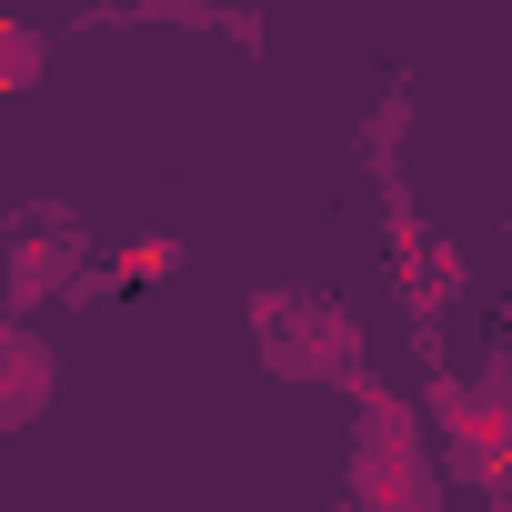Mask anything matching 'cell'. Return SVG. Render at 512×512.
Listing matches in <instances>:
<instances>
[{
    "label": "cell",
    "instance_id": "1",
    "mask_svg": "<svg viewBox=\"0 0 512 512\" xmlns=\"http://www.w3.org/2000/svg\"><path fill=\"white\" fill-rule=\"evenodd\" d=\"M432 432L402 412V402H372L362 412V442H352V502L362 512H432Z\"/></svg>",
    "mask_w": 512,
    "mask_h": 512
},
{
    "label": "cell",
    "instance_id": "2",
    "mask_svg": "<svg viewBox=\"0 0 512 512\" xmlns=\"http://www.w3.org/2000/svg\"><path fill=\"white\" fill-rule=\"evenodd\" d=\"M251 342H262V362H272L282 382H342V372L362 362L352 322H342L332 302H312V292H282V302H251Z\"/></svg>",
    "mask_w": 512,
    "mask_h": 512
},
{
    "label": "cell",
    "instance_id": "3",
    "mask_svg": "<svg viewBox=\"0 0 512 512\" xmlns=\"http://www.w3.org/2000/svg\"><path fill=\"white\" fill-rule=\"evenodd\" d=\"M0 272H11V302H51L81 282V221H21L11 251H0Z\"/></svg>",
    "mask_w": 512,
    "mask_h": 512
},
{
    "label": "cell",
    "instance_id": "4",
    "mask_svg": "<svg viewBox=\"0 0 512 512\" xmlns=\"http://www.w3.org/2000/svg\"><path fill=\"white\" fill-rule=\"evenodd\" d=\"M51 382H61L51 342H41L31 322H0V432L41 422V412H51Z\"/></svg>",
    "mask_w": 512,
    "mask_h": 512
},
{
    "label": "cell",
    "instance_id": "5",
    "mask_svg": "<svg viewBox=\"0 0 512 512\" xmlns=\"http://www.w3.org/2000/svg\"><path fill=\"white\" fill-rule=\"evenodd\" d=\"M432 412H442V442H452V462H462V472H492V452H502V382L442 392Z\"/></svg>",
    "mask_w": 512,
    "mask_h": 512
},
{
    "label": "cell",
    "instance_id": "6",
    "mask_svg": "<svg viewBox=\"0 0 512 512\" xmlns=\"http://www.w3.org/2000/svg\"><path fill=\"white\" fill-rule=\"evenodd\" d=\"M41 71V31H21V21H0V91H21Z\"/></svg>",
    "mask_w": 512,
    "mask_h": 512
}]
</instances>
